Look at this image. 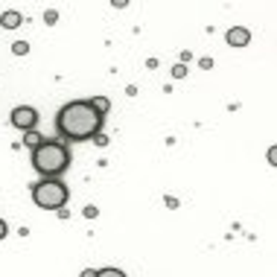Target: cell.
<instances>
[{
    "label": "cell",
    "instance_id": "ba28073f",
    "mask_svg": "<svg viewBox=\"0 0 277 277\" xmlns=\"http://www.w3.org/2000/svg\"><path fill=\"white\" fill-rule=\"evenodd\" d=\"M41 140H44V137H41V134H38V131H24V143H27V146H30V149H35V146H38V143H41Z\"/></svg>",
    "mask_w": 277,
    "mask_h": 277
},
{
    "label": "cell",
    "instance_id": "7c38bea8",
    "mask_svg": "<svg viewBox=\"0 0 277 277\" xmlns=\"http://www.w3.org/2000/svg\"><path fill=\"white\" fill-rule=\"evenodd\" d=\"M44 21H47V24H50V27H53V24H56V21H59V15H56V12H47V15H44Z\"/></svg>",
    "mask_w": 277,
    "mask_h": 277
},
{
    "label": "cell",
    "instance_id": "6da1fadb",
    "mask_svg": "<svg viewBox=\"0 0 277 277\" xmlns=\"http://www.w3.org/2000/svg\"><path fill=\"white\" fill-rule=\"evenodd\" d=\"M102 123H105V114H99L93 108L91 99H76V102H67L59 111L56 131L67 143H82V140H91L96 134H102Z\"/></svg>",
    "mask_w": 277,
    "mask_h": 277
},
{
    "label": "cell",
    "instance_id": "4fadbf2b",
    "mask_svg": "<svg viewBox=\"0 0 277 277\" xmlns=\"http://www.w3.org/2000/svg\"><path fill=\"white\" fill-rule=\"evenodd\" d=\"M6 234H9V225H6V222H3V219H0V239H3V237H6Z\"/></svg>",
    "mask_w": 277,
    "mask_h": 277
},
{
    "label": "cell",
    "instance_id": "7a4b0ae2",
    "mask_svg": "<svg viewBox=\"0 0 277 277\" xmlns=\"http://www.w3.org/2000/svg\"><path fill=\"white\" fill-rule=\"evenodd\" d=\"M32 166L44 178H59L70 166V152H67V146L62 140H41L32 149Z\"/></svg>",
    "mask_w": 277,
    "mask_h": 277
},
{
    "label": "cell",
    "instance_id": "30bf717a",
    "mask_svg": "<svg viewBox=\"0 0 277 277\" xmlns=\"http://www.w3.org/2000/svg\"><path fill=\"white\" fill-rule=\"evenodd\" d=\"M96 277H125V272H120V269H99Z\"/></svg>",
    "mask_w": 277,
    "mask_h": 277
},
{
    "label": "cell",
    "instance_id": "5bb4252c",
    "mask_svg": "<svg viewBox=\"0 0 277 277\" xmlns=\"http://www.w3.org/2000/svg\"><path fill=\"white\" fill-rule=\"evenodd\" d=\"M82 277H96V272H93V269H85V272H82Z\"/></svg>",
    "mask_w": 277,
    "mask_h": 277
},
{
    "label": "cell",
    "instance_id": "8fae6325",
    "mask_svg": "<svg viewBox=\"0 0 277 277\" xmlns=\"http://www.w3.org/2000/svg\"><path fill=\"white\" fill-rule=\"evenodd\" d=\"M172 76H175V79H184V76H187V64H175V67H172Z\"/></svg>",
    "mask_w": 277,
    "mask_h": 277
},
{
    "label": "cell",
    "instance_id": "8992f818",
    "mask_svg": "<svg viewBox=\"0 0 277 277\" xmlns=\"http://www.w3.org/2000/svg\"><path fill=\"white\" fill-rule=\"evenodd\" d=\"M21 21H24V18H21L18 12H3V15H0V27H3V30H18Z\"/></svg>",
    "mask_w": 277,
    "mask_h": 277
},
{
    "label": "cell",
    "instance_id": "52a82bcc",
    "mask_svg": "<svg viewBox=\"0 0 277 277\" xmlns=\"http://www.w3.org/2000/svg\"><path fill=\"white\" fill-rule=\"evenodd\" d=\"M91 105L96 108V111H99V114H105V111L111 108V99H108V96H93V99H91Z\"/></svg>",
    "mask_w": 277,
    "mask_h": 277
},
{
    "label": "cell",
    "instance_id": "277c9868",
    "mask_svg": "<svg viewBox=\"0 0 277 277\" xmlns=\"http://www.w3.org/2000/svg\"><path fill=\"white\" fill-rule=\"evenodd\" d=\"M12 125L15 128H21V131H35V125H38V111L30 108V105H18L15 111H12Z\"/></svg>",
    "mask_w": 277,
    "mask_h": 277
},
{
    "label": "cell",
    "instance_id": "3957f363",
    "mask_svg": "<svg viewBox=\"0 0 277 277\" xmlns=\"http://www.w3.org/2000/svg\"><path fill=\"white\" fill-rule=\"evenodd\" d=\"M67 198H70V190L59 178H44V181L32 184V201L41 210H59L67 204Z\"/></svg>",
    "mask_w": 277,
    "mask_h": 277
},
{
    "label": "cell",
    "instance_id": "5b68a950",
    "mask_svg": "<svg viewBox=\"0 0 277 277\" xmlns=\"http://www.w3.org/2000/svg\"><path fill=\"white\" fill-rule=\"evenodd\" d=\"M248 41H251V32L245 27H234V30H228V44L231 47H245Z\"/></svg>",
    "mask_w": 277,
    "mask_h": 277
},
{
    "label": "cell",
    "instance_id": "9c48e42d",
    "mask_svg": "<svg viewBox=\"0 0 277 277\" xmlns=\"http://www.w3.org/2000/svg\"><path fill=\"white\" fill-rule=\"evenodd\" d=\"M12 53H15V56H27V53H30V44H27V41H15V44H12Z\"/></svg>",
    "mask_w": 277,
    "mask_h": 277
}]
</instances>
